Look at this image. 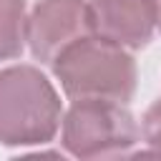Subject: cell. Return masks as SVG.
I'll return each instance as SVG.
<instances>
[{
	"label": "cell",
	"mask_w": 161,
	"mask_h": 161,
	"mask_svg": "<svg viewBox=\"0 0 161 161\" xmlns=\"http://www.w3.org/2000/svg\"><path fill=\"white\" fill-rule=\"evenodd\" d=\"M141 136L146 146L161 156V101H156L141 118Z\"/></svg>",
	"instance_id": "52a82bcc"
},
{
	"label": "cell",
	"mask_w": 161,
	"mask_h": 161,
	"mask_svg": "<svg viewBox=\"0 0 161 161\" xmlns=\"http://www.w3.org/2000/svg\"><path fill=\"white\" fill-rule=\"evenodd\" d=\"M96 35L136 50L143 48L156 30L153 0H88Z\"/></svg>",
	"instance_id": "5b68a950"
},
{
	"label": "cell",
	"mask_w": 161,
	"mask_h": 161,
	"mask_svg": "<svg viewBox=\"0 0 161 161\" xmlns=\"http://www.w3.org/2000/svg\"><path fill=\"white\" fill-rule=\"evenodd\" d=\"M153 5H156V28L161 30V0H153Z\"/></svg>",
	"instance_id": "ba28073f"
},
{
	"label": "cell",
	"mask_w": 161,
	"mask_h": 161,
	"mask_svg": "<svg viewBox=\"0 0 161 161\" xmlns=\"http://www.w3.org/2000/svg\"><path fill=\"white\" fill-rule=\"evenodd\" d=\"M53 73L68 98H101L128 103L136 91V63L128 48L88 35L53 60Z\"/></svg>",
	"instance_id": "6da1fadb"
},
{
	"label": "cell",
	"mask_w": 161,
	"mask_h": 161,
	"mask_svg": "<svg viewBox=\"0 0 161 161\" xmlns=\"http://www.w3.org/2000/svg\"><path fill=\"white\" fill-rule=\"evenodd\" d=\"M60 141L75 158L116 156L126 153L138 141V126L123 103L80 98L63 113Z\"/></svg>",
	"instance_id": "3957f363"
},
{
	"label": "cell",
	"mask_w": 161,
	"mask_h": 161,
	"mask_svg": "<svg viewBox=\"0 0 161 161\" xmlns=\"http://www.w3.org/2000/svg\"><path fill=\"white\" fill-rule=\"evenodd\" d=\"M63 121L53 83L33 65L0 70V143L43 146L55 138Z\"/></svg>",
	"instance_id": "7a4b0ae2"
},
{
	"label": "cell",
	"mask_w": 161,
	"mask_h": 161,
	"mask_svg": "<svg viewBox=\"0 0 161 161\" xmlns=\"http://www.w3.org/2000/svg\"><path fill=\"white\" fill-rule=\"evenodd\" d=\"M25 0H0V60L23 53L25 40Z\"/></svg>",
	"instance_id": "8992f818"
},
{
	"label": "cell",
	"mask_w": 161,
	"mask_h": 161,
	"mask_svg": "<svg viewBox=\"0 0 161 161\" xmlns=\"http://www.w3.org/2000/svg\"><path fill=\"white\" fill-rule=\"evenodd\" d=\"M93 33L88 0H40L25 23L30 53L45 65H53L65 48Z\"/></svg>",
	"instance_id": "277c9868"
}]
</instances>
